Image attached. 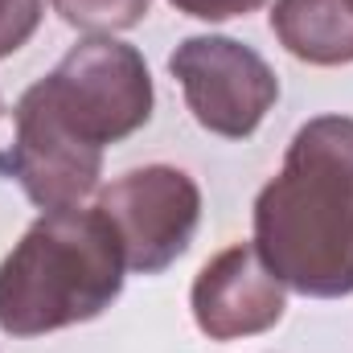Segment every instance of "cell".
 Wrapping results in <instances>:
<instances>
[{
	"instance_id": "obj_1",
	"label": "cell",
	"mask_w": 353,
	"mask_h": 353,
	"mask_svg": "<svg viewBox=\"0 0 353 353\" xmlns=\"http://www.w3.org/2000/svg\"><path fill=\"white\" fill-rule=\"evenodd\" d=\"M255 251L312 300L353 296V119H308L255 197Z\"/></svg>"
},
{
	"instance_id": "obj_2",
	"label": "cell",
	"mask_w": 353,
	"mask_h": 353,
	"mask_svg": "<svg viewBox=\"0 0 353 353\" xmlns=\"http://www.w3.org/2000/svg\"><path fill=\"white\" fill-rule=\"evenodd\" d=\"M123 247L99 205L46 210L0 263V333L46 337L103 316L123 292Z\"/></svg>"
},
{
	"instance_id": "obj_3",
	"label": "cell",
	"mask_w": 353,
	"mask_h": 353,
	"mask_svg": "<svg viewBox=\"0 0 353 353\" xmlns=\"http://www.w3.org/2000/svg\"><path fill=\"white\" fill-rule=\"evenodd\" d=\"M33 90L94 148L119 144L140 132L152 119L157 103L144 54L115 37H87L70 46L62 62L33 83Z\"/></svg>"
},
{
	"instance_id": "obj_4",
	"label": "cell",
	"mask_w": 353,
	"mask_h": 353,
	"mask_svg": "<svg viewBox=\"0 0 353 353\" xmlns=\"http://www.w3.org/2000/svg\"><path fill=\"white\" fill-rule=\"evenodd\" d=\"M169 70L193 119L222 140L255 136L279 99V79L263 54L222 33L185 37L169 54Z\"/></svg>"
},
{
	"instance_id": "obj_5",
	"label": "cell",
	"mask_w": 353,
	"mask_h": 353,
	"mask_svg": "<svg viewBox=\"0 0 353 353\" xmlns=\"http://www.w3.org/2000/svg\"><path fill=\"white\" fill-rule=\"evenodd\" d=\"M99 214L111 222L128 271L161 275L189 251L197 234L201 189L176 165H144L115 176L99 193Z\"/></svg>"
},
{
	"instance_id": "obj_6",
	"label": "cell",
	"mask_w": 353,
	"mask_h": 353,
	"mask_svg": "<svg viewBox=\"0 0 353 353\" xmlns=\"http://www.w3.org/2000/svg\"><path fill=\"white\" fill-rule=\"evenodd\" d=\"M189 308L193 325L210 341H239L275 329L283 321L288 296L283 283L259 259L255 243H234L197 271Z\"/></svg>"
},
{
	"instance_id": "obj_7",
	"label": "cell",
	"mask_w": 353,
	"mask_h": 353,
	"mask_svg": "<svg viewBox=\"0 0 353 353\" xmlns=\"http://www.w3.org/2000/svg\"><path fill=\"white\" fill-rule=\"evenodd\" d=\"M271 33L308 66L353 62V0H275Z\"/></svg>"
},
{
	"instance_id": "obj_8",
	"label": "cell",
	"mask_w": 353,
	"mask_h": 353,
	"mask_svg": "<svg viewBox=\"0 0 353 353\" xmlns=\"http://www.w3.org/2000/svg\"><path fill=\"white\" fill-rule=\"evenodd\" d=\"M54 12L79 29V33H94V37H111V33H123V29H136L152 0H50Z\"/></svg>"
},
{
	"instance_id": "obj_9",
	"label": "cell",
	"mask_w": 353,
	"mask_h": 353,
	"mask_svg": "<svg viewBox=\"0 0 353 353\" xmlns=\"http://www.w3.org/2000/svg\"><path fill=\"white\" fill-rule=\"evenodd\" d=\"M41 0H0V58H12L41 25Z\"/></svg>"
},
{
	"instance_id": "obj_10",
	"label": "cell",
	"mask_w": 353,
	"mask_h": 353,
	"mask_svg": "<svg viewBox=\"0 0 353 353\" xmlns=\"http://www.w3.org/2000/svg\"><path fill=\"white\" fill-rule=\"evenodd\" d=\"M169 4L185 17H197V21H234V17L263 8L267 0H169Z\"/></svg>"
}]
</instances>
